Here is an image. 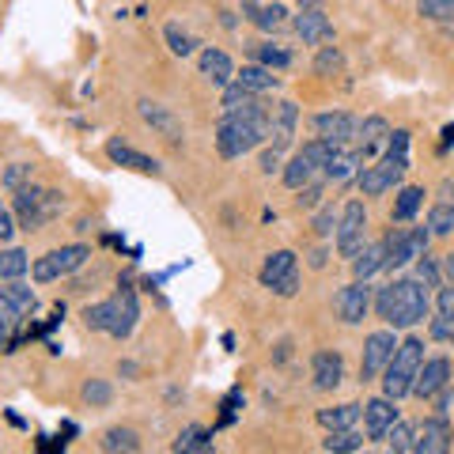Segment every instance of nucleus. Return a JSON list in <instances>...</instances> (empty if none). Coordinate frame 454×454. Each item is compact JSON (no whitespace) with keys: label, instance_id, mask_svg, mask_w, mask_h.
I'll return each mask as SVG.
<instances>
[{"label":"nucleus","instance_id":"nucleus-1","mask_svg":"<svg viewBox=\"0 0 454 454\" xmlns=\"http://www.w3.org/2000/svg\"><path fill=\"white\" fill-rule=\"evenodd\" d=\"M372 310L390 330H413V325H420L432 315L428 284H420L417 277H397L390 284H382V288H375Z\"/></svg>","mask_w":454,"mask_h":454},{"label":"nucleus","instance_id":"nucleus-31","mask_svg":"<svg viewBox=\"0 0 454 454\" xmlns=\"http://www.w3.org/2000/svg\"><path fill=\"white\" fill-rule=\"evenodd\" d=\"M424 193L420 186H402L397 190V197H394V208H390V220L394 223H413L417 220V212L424 208Z\"/></svg>","mask_w":454,"mask_h":454},{"label":"nucleus","instance_id":"nucleus-41","mask_svg":"<svg viewBox=\"0 0 454 454\" xmlns=\"http://www.w3.org/2000/svg\"><path fill=\"white\" fill-rule=\"evenodd\" d=\"M163 38H167V46H170V53H175V57H193L197 53L193 35H186L178 23H167L163 27Z\"/></svg>","mask_w":454,"mask_h":454},{"label":"nucleus","instance_id":"nucleus-13","mask_svg":"<svg viewBox=\"0 0 454 454\" xmlns=\"http://www.w3.org/2000/svg\"><path fill=\"white\" fill-rule=\"evenodd\" d=\"M295 129H300V106L292 98H280V103L269 110V148L288 152L295 145Z\"/></svg>","mask_w":454,"mask_h":454},{"label":"nucleus","instance_id":"nucleus-47","mask_svg":"<svg viewBox=\"0 0 454 454\" xmlns=\"http://www.w3.org/2000/svg\"><path fill=\"white\" fill-rule=\"evenodd\" d=\"M428 337L432 340H450L454 337V315H443V310H435V318L428 325Z\"/></svg>","mask_w":454,"mask_h":454},{"label":"nucleus","instance_id":"nucleus-12","mask_svg":"<svg viewBox=\"0 0 454 454\" xmlns=\"http://www.w3.org/2000/svg\"><path fill=\"white\" fill-rule=\"evenodd\" d=\"M310 129H315V137H325V140H333V145L348 148L352 140H356L360 118L348 110H325V114H315V118H310Z\"/></svg>","mask_w":454,"mask_h":454},{"label":"nucleus","instance_id":"nucleus-28","mask_svg":"<svg viewBox=\"0 0 454 454\" xmlns=\"http://www.w3.org/2000/svg\"><path fill=\"white\" fill-rule=\"evenodd\" d=\"M315 178H322V170H318L315 163H310L303 152H295L292 160L280 167V182H284L288 190H303L307 182H315Z\"/></svg>","mask_w":454,"mask_h":454},{"label":"nucleus","instance_id":"nucleus-9","mask_svg":"<svg viewBox=\"0 0 454 454\" xmlns=\"http://www.w3.org/2000/svg\"><path fill=\"white\" fill-rule=\"evenodd\" d=\"M397 345H402V340H397V330H390V325L367 333L364 337V356H360V382H375L382 372H387V364L394 360Z\"/></svg>","mask_w":454,"mask_h":454},{"label":"nucleus","instance_id":"nucleus-29","mask_svg":"<svg viewBox=\"0 0 454 454\" xmlns=\"http://www.w3.org/2000/svg\"><path fill=\"white\" fill-rule=\"evenodd\" d=\"M364 163H367V160H364V152H360V148H356V152H352V148H340L333 160H330V167L322 170V178H325V182H348V178H356V175H360V167H364Z\"/></svg>","mask_w":454,"mask_h":454},{"label":"nucleus","instance_id":"nucleus-52","mask_svg":"<svg viewBox=\"0 0 454 454\" xmlns=\"http://www.w3.org/2000/svg\"><path fill=\"white\" fill-rule=\"evenodd\" d=\"M280 167H284V152L265 148V152H262V175H277Z\"/></svg>","mask_w":454,"mask_h":454},{"label":"nucleus","instance_id":"nucleus-3","mask_svg":"<svg viewBox=\"0 0 454 454\" xmlns=\"http://www.w3.org/2000/svg\"><path fill=\"white\" fill-rule=\"evenodd\" d=\"M140 322V300L133 284H118V292L106 295L103 303L83 307V325L95 333H110L114 340H129Z\"/></svg>","mask_w":454,"mask_h":454},{"label":"nucleus","instance_id":"nucleus-27","mask_svg":"<svg viewBox=\"0 0 454 454\" xmlns=\"http://www.w3.org/2000/svg\"><path fill=\"white\" fill-rule=\"evenodd\" d=\"M390 133H394V129H390V121H387V118H379V114L364 118V121H360V129H356V140H360L364 160H372V155L390 140Z\"/></svg>","mask_w":454,"mask_h":454},{"label":"nucleus","instance_id":"nucleus-4","mask_svg":"<svg viewBox=\"0 0 454 454\" xmlns=\"http://www.w3.org/2000/svg\"><path fill=\"white\" fill-rule=\"evenodd\" d=\"M12 212H16L23 231H42L50 220H57L65 212V193L61 190H42V186H35V182H27V186H20L16 197H12Z\"/></svg>","mask_w":454,"mask_h":454},{"label":"nucleus","instance_id":"nucleus-30","mask_svg":"<svg viewBox=\"0 0 454 454\" xmlns=\"http://www.w3.org/2000/svg\"><path fill=\"white\" fill-rule=\"evenodd\" d=\"M364 417V405L356 402H345V405H330V409H318V424L325 432H340V428H356Z\"/></svg>","mask_w":454,"mask_h":454},{"label":"nucleus","instance_id":"nucleus-53","mask_svg":"<svg viewBox=\"0 0 454 454\" xmlns=\"http://www.w3.org/2000/svg\"><path fill=\"white\" fill-rule=\"evenodd\" d=\"M295 288H300V269L284 277V280L277 284V288H273V295H284V300H292V295H295Z\"/></svg>","mask_w":454,"mask_h":454},{"label":"nucleus","instance_id":"nucleus-40","mask_svg":"<svg viewBox=\"0 0 454 454\" xmlns=\"http://www.w3.org/2000/svg\"><path fill=\"white\" fill-rule=\"evenodd\" d=\"M80 397L91 409H106L114 402V387H110L106 379H88V382H83V390H80Z\"/></svg>","mask_w":454,"mask_h":454},{"label":"nucleus","instance_id":"nucleus-54","mask_svg":"<svg viewBox=\"0 0 454 454\" xmlns=\"http://www.w3.org/2000/svg\"><path fill=\"white\" fill-rule=\"evenodd\" d=\"M439 269H443V280L454 284V254H443V258H439Z\"/></svg>","mask_w":454,"mask_h":454},{"label":"nucleus","instance_id":"nucleus-39","mask_svg":"<svg viewBox=\"0 0 454 454\" xmlns=\"http://www.w3.org/2000/svg\"><path fill=\"white\" fill-rule=\"evenodd\" d=\"M340 68H345V53H340L337 46H330V42L318 46V53H315V73L318 76H337Z\"/></svg>","mask_w":454,"mask_h":454},{"label":"nucleus","instance_id":"nucleus-5","mask_svg":"<svg viewBox=\"0 0 454 454\" xmlns=\"http://www.w3.org/2000/svg\"><path fill=\"white\" fill-rule=\"evenodd\" d=\"M420 364H424V340H420V337H405L402 345H397L394 360L387 364V372L379 375L382 394L394 397V402L409 397V394H413V379H417V372H420Z\"/></svg>","mask_w":454,"mask_h":454},{"label":"nucleus","instance_id":"nucleus-10","mask_svg":"<svg viewBox=\"0 0 454 454\" xmlns=\"http://www.w3.org/2000/svg\"><path fill=\"white\" fill-rule=\"evenodd\" d=\"M333 239H337V254L348 258V262L364 250V243H367V208H364V201H348L345 208H340Z\"/></svg>","mask_w":454,"mask_h":454},{"label":"nucleus","instance_id":"nucleus-57","mask_svg":"<svg viewBox=\"0 0 454 454\" xmlns=\"http://www.w3.org/2000/svg\"><path fill=\"white\" fill-rule=\"evenodd\" d=\"M295 4H300V12H303V8H318L322 0H295Z\"/></svg>","mask_w":454,"mask_h":454},{"label":"nucleus","instance_id":"nucleus-48","mask_svg":"<svg viewBox=\"0 0 454 454\" xmlns=\"http://www.w3.org/2000/svg\"><path fill=\"white\" fill-rule=\"evenodd\" d=\"M27 182H31V163H12L8 170H4V186L16 193L20 186H27Z\"/></svg>","mask_w":454,"mask_h":454},{"label":"nucleus","instance_id":"nucleus-22","mask_svg":"<svg viewBox=\"0 0 454 454\" xmlns=\"http://www.w3.org/2000/svg\"><path fill=\"white\" fill-rule=\"evenodd\" d=\"M243 12L258 31H280V27L288 23V12H284V4H277V0H243Z\"/></svg>","mask_w":454,"mask_h":454},{"label":"nucleus","instance_id":"nucleus-51","mask_svg":"<svg viewBox=\"0 0 454 454\" xmlns=\"http://www.w3.org/2000/svg\"><path fill=\"white\" fill-rule=\"evenodd\" d=\"M432 405H435V413H443V417L450 413V409H454V379H450L447 387H443V390H439V394L432 397Z\"/></svg>","mask_w":454,"mask_h":454},{"label":"nucleus","instance_id":"nucleus-17","mask_svg":"<svg viewBox=\"0 0 454 454\" xmlns=\"http://www.w3.org/2000/svg\"><path fill=\"white\" fill-rule=\"evenodd\" d=\"M106 160H110L114 167L137 170V175H148V178H160V175H163L160 160H152V155L137 152L133 145H125V140H106Z\"/></svg>","mask_w":454,"mask_h":454},{"label":"nucleus","instance_id":"nucleus-26","mask_svg":"<svg viewBox=\"0 0 454 454\" xmlns=\"http://www.w3.org/2000/svg\"><path fill=\"white\" fill-rule=\"evenodd\" d=\"M382 269H387V239L364 243V250L352 258V277H360V280H372Z\"/></svg>","mask_w":454,"mask_h":454},{"label":"nucleus","instance_id":"nucleus-50","mask_svg":"<svg viewBox=\"0 0 454 454\" xmlns=\"http://www.w3.org/2000/svg\"><path fill=\"white\" fill-rule=\"evenodd\" d=\"M432 307H435V310H443V315H454V284H447V280L439 284Z\"/></svg>","mask_w":454,"mask_h":454},{"label":"nucleus","instance_id":"nucleus-43","mask_svg":"<svg viewBox=\"0 0 454 454\" xmlns=\"http://www.w3.org/2000/svg\"><path fill=\"white\" fill-rule=\"evenodd\" d=\"M175 450H212V432L201 428V424H190V428L175 439Z\"/></svg>","mask_w":454,"mask_h":454},{"label":"nucleus","instance_id":"nucleus-49","mask_svg":"<svg viewBox=\"0 0 454 454\" xmlns=\"http://www.w3.org/2000/svg\"><path fill=\"white\" fill-rule=\"evenodd\" d=\"M20 231V220H16V212H12L8 205H0V243H12Z\"/></svg>","mask_w":454,"mask_h":454},{"label":"nucleus","instance_id":"nucleus-55","mask_svg":"<svg viewBox=\"0 0 454 454\" xmlns=\"http://www.w3.org/2000/svg\"><path fill=\"white\" fill-rule=\"evenodd\" d=\"M310 265L322 269V265H325V250H315V254H310Z\"/></svg>","mask_w":454,"mask_h":454},{"label":"nucleus","instance_id":"nucleus-16","mask_svg":"<svg viewBox=\"0 0 454 454\" xmlns=\"http://www.w3.org/2000/svg\"><path fill=\"white\" fill-rule=\"evenodd\" d=\"M454 447V428L443 413H432L424 417V424L417 428V443H413V454H447Z\"/></svg>","mask_w":454,"mask_h":454},{"label":"nucleus","instance_id":"nucleus-45","mask_svg":"<svg viewBox=\"0 0 454 454\" xmlns=\"http://www.w3.org/2000/svg\"><path fill=\"white\" fill-rule=\"evenodd\" d=\"M413 277L420 284H428V288H439V284H443V269H439V262H432L428 254H420V258L413 262Z\"/></svg>","mask_w":454,"mask_h":454},{"label":"nucleus","instance_id":"nucleus-18","mask_svg":"<svg viewBox=\"0 0 454 454\" xmlns=\"http://www.w3.org/2000/svg\"><path fill=\"white\" fill-rule=\"evenodd\" d=\"M310 382H315V390H337L345 382V356L333 348H318L310 356Z\"/></svg>","mask_w":454,"mask_h":454},{"label":"nucleus","instance_id":"nucleus-21","mask_svg":"<svg viewBox=\"0 0 454 454\" xmlns=\"http://www.w3.org/2000/svg\"><path fill=\"white\" fill-rule=\"evenodd\" d=\"M197 68H201V76L208 83H216V88H227V83L235 80V61L216 46H205L201 53H197Z\"/></svg>","mask_w":454,"mask_h":454},{"label":"nucleus","instance_id":"nucleus-56","mask_svg":"<svg viewBox=\"0 0 454 454\" xmlns=\"http://www.w3.org/2000/svg\"><path fill=\"white\" fill-rule=\"evenodd\" d=\"M454 145V125H447V129H443V148H450Z\"/></svg>","mask_w":454,"mask_h":454},{"label":"nucleus","instance_id":"nucleus-38","mask_svg":"<svg viewBox=\"0 0 454 454\" xmlns=\"http://www.w3.org/2000/svg\"><path fill=\"white\" fill-rule=\"evenodd\" d=\"M367 439L356 432V428H340V432H330L322 439V450H330V454H348V450H364Z\"/></svg>","mask_w":454,"mask_h":454},{"label":"nucleus","instance_id":"nucleus-8","mask_svg":"<svg viewBox=\"0 0 454 454\" xmlns=\"http://www.w3.org/2000/svg\"><path fill=\"white\" fill-rule=\"evenodd\" d=\"M428 243H432L428 223L424 227H394V231L387 235V273L413 265L420 254H428Z\"/></svg>","mask_w":454,"mask_h":454},{"label":"nucleus","instance_id":"nucleus-2","mask_svg":"<svg viewBox=\"0 0 454 454\" xmlns=\"http://www.w3.org/2000/svg\"><path fill=\"white\" fill-rule=\"evenodd\" d=\"M269 140V110L262 103H254L247 110L223 114L216 125V152L220 160H243L247 152L262 148Z\"/></svg>","mask_w":454,"mask_h":454},{"label":"nucleus","instance_id":"nucleus-6","mask_svg":"<svg viewBox=\"0 0 454 454\" xmlns=\"http://www.w3.org/2000/svg\"><path fill=\"white\" fill-rule=\"evenodd\" d=\"M405 170H409V152H394V148H387V155H382L379 163H364V167H360L356 186H360L364 197H379V193H387V190H397V186H402Z\"/></svg>","mask_w":454,"mask_h":454},{"label":"nucleus","instance_id":"nucleus-14","mask_svg":"<svg viewBox=\"0 0 454 454\" xmlns=\"http://www.w3.org/2000/svg\"><path fill=\"white\" fill-rule=\"evenodd\" d=\"M454 379V364L447 356H424L420 372L413 379V394L409 397H420V402H432V397L447 387V382Z\"/></svg>","mask_w":454,"mask_h":454},{"label":"nucleus","instance_id":"nucleus-34","mask_svg":"<svg viewBox=\"0 0 454 454\" xmlns=\"http://www.w3.org/2000/svg\"><path fill=\"white\" fill-rule=\"evenodd\" d=\"M382 443H387V450H394V454H409V450H413V443H417V428L409 420L397 417L387 428V435H382Z\"/></svg>","mask_w":454,"mask_h":454},{"label":"nucleus","instance_id":"nucleus-11","mask_svg":"<svg viewBox=\"0 0 454 454\" xmlns=\"http://www.w3.org/2000/svg\"><path fill=\"white\" fill-rule=\"evenodd\" d=\"M372 303H375V288L367 280H352L345 284L337 295H333V310H337V318L345 322V325H360L367 315H372Z\"/></svg>","mask_w":454,"mask_h":454},{"label":"nucleus","instance_id":"nucleus-20","mask_svg":"<svg viewBox=\"0 0 454 454\" xmlns=\"http://www.w3.org/2000/svg\"><path fill=\"white\" fill-rule=\"evenodd\" d=\"M397 417H402V413H397V402H394V397H387V394L372 397V402L364 405V435H367V439H382Z\"/></svg>","mask_w":454,"mask_h":454},{"label":"nucleus","instance_id":"nucleus-36","mask_svg":"<svg viewBox=\"0 0 454 454\" xmlns=\"http://www.w3.org/2000/svg\"><path fill=\"white\" fill-rule=\"evenodd\" d=\"M428 231H432V239L454 235V201H435L428 208Z\"/></svg>","mask_w":454,"mask_h":454},{"label":"nucleus","instance_id":"nucleus-35","mask_svg":"<svg viewBox=\"0 0 454 454\" xmlns=\"http://www.w3.org/2000/svg\"><path fill=\"white\" fill-rule=\"evenodd\" d=\"M31 269V254L12 247V250H0V280H23V273Z\"/></svg>","mask_w":454,"mask_h":454},{"label":"nucleus","instance_id":"nucleus-7","mask_svg":"<svg viewBox=\"0 0 454 454\" xmlns=\"http://www.w3.org/2000/svg\"><path fill=\"white\" fill-rule=\"evenodd\" d=\"M88 262H91L88 243H68V247H57L50 254H42V258H35L31 277H35V284H53L61 277H73L76 269H83Z\"/></svg>","mask_w":454,"mask_h":454},{"label":"nucleus","instance_id":"nucleus-44","mask_svg":"<svg viewBox=\"0 0 454 454\" xmlns=\"http://www.w3.org/2000/svg\"><path fill=\"white\" fill-rule=\"evenodd\" d=\"M337 220H340V208L330 205V201H322L318 212H315V223H310V227H315V235H318V239H333Z\"/></svg>","mask_w":454,"mask_h":454},{"label":"nucleus","instance_id":"nucleus-32","mask_svg":"<svg viewBox=\"0 0 454 454\" xmlns=\"http://www.w3.org/2000/svg\"><path fill=\"white\" fill-rule=\"evenodd\" d=\"M98 447L106 454H137L145 443H140V435L133 428H106L103 439H98Z\"/></svg>","mask_w":454,"mask_h":454},{"label":"nucleus","instance_id":"nucleus-58","mask_svg":"<svg viewBox=\"0 0 454 454\" xmlns=\"http://www.w3.org/2000/svg\"><path fill=\"white\" fill-rule=\"evenodd\" d=\"M450 348H454V337H450Z\"/></svg>","mask_w":454,"mask_h":454},{"label":"nucleus","instance_id":"nucleus-15","mask_svg":"<svg viewBox=\"0 0 454 454\" xmlns=\"http://www.w3.org/2000/svg\"><path fill=\"white\" fill-rule=\"evenodd\" d=\"M137 110H140V118H145V125H152V133H160L170 145H178V140L186 137V125H182V118L170 106L155 103V98H140Z\"/></svg>","mask_w":454,"mask_h":454},{"label":"nucleus","instance_id":"nucleus-42","mask_svg":"<svg viewBox=\"0 0 454 454\" xmlns=\"http://www.w3.org/2000/svg\"><path fill=\"white\" fill-rule=\"evenodd\" d=\"M417 16L428 23H454V0H420Z\"/></svg>","mask_w":454,"mask_h":454},{"label":"nucleus","instance_id":"nucleus-23","mask_svg":"<svg viewBox=\"0 0 454 454\" xmlns=\"http://www.w3.org/2000/svg\"><path fill=\"white\" fill-rule=\"evenodd\" d=\"M235 83H239V88H247V91H254V95H262V91H277L284 80L277 76V68L250 61V65H243L235 73Z\"/></svg>","mask_w":454,"mask_h":454},{"label":"nucleus","instance_id":"nucleus-33","mask_svg":"<svg viewBox=\"0 0 454 454\" xmlns=\"http://www.w3.org/2000/svg\"><path fill=\"white\" fill-rule=\"evenodd\" d=\"M250 61H258V65H269V68H288L292 65V53L284 50V46H277V42H250Z\"/></svg>","mask_w":454,"mask_h":454},{"label":"nucleus","instance_id":"nucleus-19","mask_svg":"<svg viewBox=\"0 0 454 454\" xmlns=\"http://www.w3.org/2000/svg\"><path fill=\"white\" fill-rule=\"evenodd\" d=\"M295 35L303 38V46H325V42H333V23L325 16L322 8H303L300 16H295Z\"/></svg>","mask_w":454,"mask_h":454},{"label":"nucleus","instance_id":"nucleus-24","mask_svg":"<svg viewBox=\"0 0 454 454\" xmlns=\"http://www.w3.org/2000/svg\"><path fill=\"white\" fill-rule=\"evenodd\" d=\"M295 269H300V265H295V250H273V254H269V258L262 262V269H258V280H262V288L273 292L284 277L295 273Z\"/></svg>","mask_w":454,"mask_h":454},{"label":"nucleus","instance_id":"nucleus-37","mask_svg":"<svg viewBox=\"0 0 454 454\" xmlns=\"http://www.w3.org/2000/svg\"><path fill=\"white\" fill-rule=\"evenodd\" d=\"M0 292H4L8 300H12V307H20L27 318H31L35 310H38V292H35V288H27L23 280H4V288H0Z\"/></svg>","mask_w":454,"mask_h":454},{"label":"nucleus","instance_id":"nucleus-46","mask_svg":"<svg viewBox=\"0 0 454 454\" xmlns=\"http://www.w3.org/2000/svg\"><path fill=\"white\" fill-rule=\"evenodd\" d=\"M300 197H295V208H318L322 201H325V178H315V182H307L303 190H295Z\"/></svg>","mask_w":454,"mask_h":454},{"label":"nucleus","instance_id":"nucleus-25","mask_svg":"<svg viewBox=\"0 0 454 454\" xmlns=\"http://www.w3.org/2000/svg\"><path fill=\"white\" fill-rule=\"evenodd\" d=\"M23 310L12 307V300L0 292V352H16L20 348V325H23Z\"/></svg>","mask_w":454,"mask_h":454}]
</instances>
